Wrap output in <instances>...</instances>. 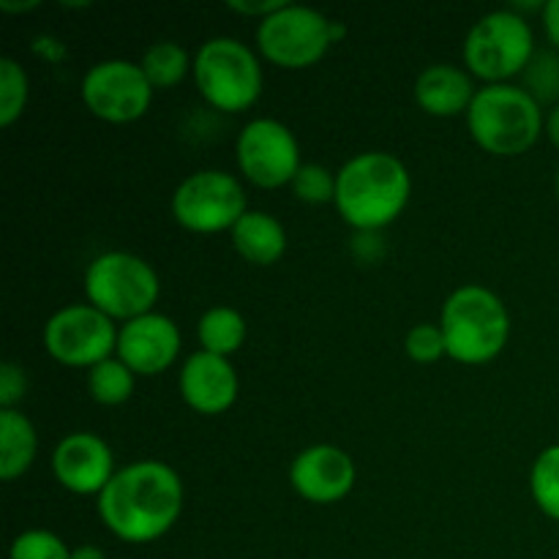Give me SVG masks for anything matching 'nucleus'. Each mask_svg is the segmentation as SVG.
I'll list each match as a JSON object with an SVG mask.
<instances>
[{"label": "nucleus", "instance_id": "nucleus-4", "mask_svg": "<svg viewBox=\"0 0 559 559\" xmlns=\"http://www.w3.org/2000/svg\"><path fill=\"white\" fill-rule=\"evenodd\" d=\"M469 136L489 156L513 158L527 153L544 134L546 115L522 85H484L464 115Z\"/></svg>", "mask_w": 559, "mask_h": 559}, {"label": "nucleus", "instance_id": "nucleus-1", "mask_svg": "<svg viewBox=\"0 0 559 559\" xmlns=\"http://www.w3.org/2000/svg\"><path fill=\"white\" fill-rule=\"evenodd\" d=\"M186 489L175 467L158 459H142L120 467L96 497L104 527L118 540L145 546L164 538L183 513Z\"/></svg>", "mask_w": 559, "mask_h": 559}, {"label": "nucleus", "instance_id": "nucleus-23", "mask_svg": "<svg viewBox=\"0 0 559 559\" xmlns=\"http://www.w3.org/2000/svg\"><path fill=\"white\" fill-rule=\"evenodd\" d=\"M530 495L540 513L559 522V442L544 448L530 469Z\"/></svg>", "mask_w": 559, "mask_h": 559}, {"label": "nucleus", "instance_id": "nucleus-28", "mask_svg": "<svg viewBox=\"0 0 559 559\" xmlns=\"http://www.w3.org/2000/svg\"><path fill=\"white\" fill-rule=\"evenodd\" d=\"M404 353L415 364H437V360L448 358V344L442 336L440 322H420V325L409 328L404 336Z\"/></svg>", "mask_w": 559, "mask_h": 559}, {"label": "nucleus", "instance_id": "nucleus-15", "mask_svg": "<svg viewBox=\"0 0 559 559\" xmlns=\"http://www.w3.org/2000/svg\"><path fill=\"white\" fill-rule=\"evenodd\" d=\"M52 475L66 491L80 497H98L107 484L112 480L115 469V453L104 437L93 435V431H74L66 435L63 440L55 445L52 459Z\"/></svg>", "mask_w": 559, "mask_h": 559}, {"label": "nucleus", "instance_id": "nucleus-6", "mask_svg": "<svg viewBox=\"0 0 559 559\" xmlns=\"http://www.w3.org/2000/svg\"><path fill=\"white\" fill-rule=\"evenodd\" d=\"M347 36V25L331 20L311 5L284 3L276 14L257 25V52L267 63L287 71H304L320 63L333 44Z\"/></svg>", "mask_w": 559, "mask_h": 559}, {"label": "nucleus", "instance_id": "nucleus-21", "mask_svg": "<svg viewBox=\"0 0 559 559\" xmlns=\"http://www.w3.org/2000/svg\"><path fill=\"white\" fill-rule=\"evenodd\" d=\"M140 66L153 91H169L191 74L194 58L178 41H156L145 49Z\"/></svg>", "mask_w": 559, "mask_h": 559}, {"label": "nucleus", "instance_id": "nucleus-12", "mask_svg": "<svg viewBox=\"0 0 559 559\" xmlns=\"http://www.w3.org/2000/svg\"><path fill=\"white\" fill-rule=\"evenodd\" d=\"M235 162L249 183L267 191L289 186L304 167L293 129L276 118H254L240 129Z\"/></svg>", "mask_w": 559, "mask_h": 559}, {"label": "nucleus", "instance_id": "nucleus-36", "mask_svg": "<svg viewBox=\"0 0 559 559\" xmlns=\"http://www.w3.org/2000/svg\"><path fill=\"white\" fill-rule=\"evenodd\" d=\"M555 189H557V200H559V167H557V178H555Z\"/></svg>", "mask_w": 559, "mask_h": 559}, {"label": "nucleus", "instance_id": "nucleus-22", "mask_svg": "<svg viewBox=\"0 0 559 559\" xmlns=\"http://www.w3.org/2000/svg\"><path fill=\"white\" fill-rule=\"evenodd\" d=\"M136 385V374L118 358L102 360L93 369H87V393L102 407H120L131 399Z\"/></svg>", "mask_w": 559, "mask_h": 559}, {"label": "nucleus", "instance_id": "nucleus-19", "mask_svg": "<svg viewBox=\"0 0 559 559\" xmlns=\"http://www.w3.org/2000/svg\"><path fill=\"white\" fill-rule=\"evenodd\" d=\"M38 456V435L22 409H0V478H22Z\"/></svg>", "mask_w": 559, "mask_h": 559}, {"label": "nucleus", "instance_id": "nucleus-30", "mask_svg": "<svg viewBox=\"0 0 559 559\" xmlns=\"http://www.w3.org/2000/svg\"><path fill=\"white\" fill-rule=\"evenodd\" d=\"M287 0H229L227 9L240 16H254V20H265V16L276 14Z\"/></svg>", "mask_w": 559, "mask_h": 559}, {"label": "nucleus", "instance_id": "nucleus-26", "mask_svg": "<svg viewBox=\"0 0 559 559\" xmlns=\"http://www.w3.org/2000/svg\"><path fill=\"white\" fill-rule=\"evenodd\" d=\"M524 91L538 104L555 102L559 96V58L555 52H535L524 69Z\"/></svg>", "mask_w": 559, "mask_h": 559}, {"label": "nucleus", "instance_id": "nucleus-34", "mask_svg": "<svg viewBox=\"0 0 559 559\" xmlns=\"http://www.w3.org/2000/svg\"><path fill=\"white\" fill-rule=\"evenodd\" d=\"M38 0H22V3H14V0H0V11L3 14H27V11L38 9Z\"/></svg>", "mask_w": 559, "mask_h": 559}, {"label": "nucleus", "instance_id": "nucleus-9", "mask_svg": "<svg viewBox=\"0 0 559 559\" xmlns=\"http://www.w3.org/2000/svg\"><path fill=\"white\" fill-rule=\"evenodd\" d=\"M173 218L197 235L229 233L240 222L249 202L246 189L235 175L224 169H200L178 183L169 202Z\"/></svg>", "mask_w": 559, "mask_h": 559}, {"label": "nucleus", "instance_id": "nucleus-11", "mask_svg": "<svg viewBox=\"0 0 559 559\" xmlns=\"http://www.w3.org/2000/svg\"><path fill=\"white\" fill-rule=\"evenodd\" d=\"M153 87L140 63L109 58L91 66L80 82V98L104 123H134L151 109Z\"/></svg>", "mask_w": 559, "mask_h": 559}, {"label": "nucleus", "instance_id": "nucleus-31", "mask_svg": "<svg viewBox=\"0 0 559 559\" xmlns=\"http://www.w3.org/2000/svg\"><path fill=\"white\" fill-rule=\"evenodd\" d=\"M33 52L47 63H60L66 58V44L55 36H36L33 38Z\"/></svg>", "mask_w": 559, "mask_h": 559}, {"label": "nucleus", "instance_id": "nucleus-33", "mask_svg": "<svg viewBox=\"0 0 559 559\" xmlns=\"http://www.w3.org/2000/svg\"><path fill=\"white\" fill-rule=\"evenodd\" d=\"M544 134L549 136L551 145L559 151V104L549 109V115H546V123H544Z\"/></svg>", "mask_w": 559, "mask_h": 559}, {"label": "nucleus", "instance_id": "nucleus-14", "mask_svg": "<svg viewBox=\"0 0 559 559\" xmlns=\"http://www.w3.org/2000/svg\"><path fill=\"white\" fill-rule=\"evenodd\" d=\"M358 469L353 456L338 445H311L289 464V484L311 506H336L355 489Z\"/></svg>", "mask_w": 559, "mask_h": 559}, {"label": "nucleus", "instance_id": "nucleus-7", "mask_svg": "<svg viewBox=\"0 0 559 559\" xmlns=\"http://www.w3.org/2000/svg\"><path fill=\"white\" fill-rule=\"evenodd\" d=\"M535 33L527 16L497 9L480 16L464 38V66L484 85H506L535 58Z\"/></svg>", "mask_w": 559, "mask_h": 559}, {"label": "nucleus", "instance_id": "nucleus-27", "mask_svg": "<svg viewBox=\"0 0 559 559\" xmlns=\"http://www.w3.org/2000/svg\"><path fill=\"white\" fill-rule=\"evenodd\" d=\"M5 559H71V549L49 530H25L11 540Z\"/></svg>", "mask_w": 559, "mask_h": 559}, {"label": "nucleus", "instance_id": "nucleus-29", "mask_svg": "<svg viewBox=\"0 0 559 559\" xmlns=\"http://www.w3.org/2000/svg\"><path fill=\"white\" fill-rule=\"evenodd\" d=\"M27 396V374L20 364L5 360L0 366V409H20Z\"/></svg>", "mask_w": 559, "mask_h": 559}, {"label": "nucleus", "instance_id": "nucleus-13", "mask_svg": "<svg viewBox=\"0 0 559 559\" xmlns=\"http://www.w3.org/2000/svg\"><path fill=\"white\" fill-rule=\"evenodd\" d=\"M180 347H183V336H180L178 322L162 311H147L118 328L115 355L136 377H158L173 369Z\"/></svg>", "mask_w": 559, "mask_h": 559}, {"label": "nucleus", "instance_id": "nucleus-16", "mask_svg": "<svg viewBox=\"0 0 559 559\" xmlns=\"http://www.w3.org/2000/svg\"><path fill=\"white\" fill-rule=\"evenodd\" d=\"M178 388L197 415H224L238 402L240 380L233 360L197 349L180 366Z\"/></svg>", "mask_w": 559, "mask_h": 559}, {"label": "nucleus", "instance_id": "nucleus-5", "mask_svg": "<svg viewBox=\"0 0 559 559\" xmlns=\"http://www.w3.org/2000/svg\"><path fill=\"white\" fill-rule=\"evenodd\" d=\"M191 76L200 96L227 115L254 107L265 85L260 52L233 36H216L200 44Z\"/></svg>", "mask_w": 559, "mask_h": 559}, {"label": "nucleus", "instance_id": "nucleus-20", "mask_svg": "<svg viewBox=\"0 0 559 559\" xmlns=\"http://www.w3.org/2000/svg\"><path fill=\"white\" fill-rule=\"evenodd\" d=\"M246 333L249 328H246L243 314L233 306H211L197 322L200 347L211 355H222V358H229L243 347Z\"/></svg>", "mask_w": 559, "mask_h": 559}, {"label": "nucleus", "instance_id": "nucleus-10", "mask_svg": "<svg viewBox=\"0 0 559 559\" xmlns=\"http://www.w3.org/2000/svg\"><path fill=\"white\" fill-rule=\"evenodd\" d=\"M118 328L96 306L71 304L49 317L41 331V342L55 364L69 369H93L115 355Z\"/></svg>", "mask_w": 559, "mask_h": 559}, {"label": "nucleus", "instance_id": "nucleus-18", "mask_svg": "<svg viewBox=\"0 0 559 559\" xmlns=\"http://www.w3.org/2000/svg\"><path fill=\"white\" fill-rule=\"evenodd\" d=\"M233 249L251 265H276L287 251V229L273 213L246 211L240 222L229 229Z\"/></svg>", "mask_w": 559, "mask_h": 559}, {"label": "nucleus", "instance_id": "nucleus-35", "mask_svg": "<svg viewBox=\"0 0 559 559\" xmlns=\"http://www.w3.org/2000/svg\"><path fill=\"white\" fill-rule=\"evenodd\" d=\"M71 559H107V555H104V549H98V546L82 544L76 546V549H71Z\"/></svg>", "mask_w": 559, "mask_h": 559}, {"label": "nucleus", "instance_id": "nucleus-2", "mask_svg": "<svg viewBox=\"0 0 559 559\" xmlns=\"http://www.w3.org/2000/svg\"><path fill=\"white\" fill-rule=\"evenodd\" d=\"M413 175L407 164L388 151H364L342 164L336 173L338 216L358 233H380L391 227L409 205Z\"/></svg>", "mask_w": 559, "mask_h": 559}, {"label": "nucleus", "instance_id": "nucleus-24", "mask_svg": "<svg viewBox=\"0 0 559 559\" xmlns=\"http://www.w3.org/2000/svg\"><path fill=\"white\" fill-rule=\"evenodd\" d=\"M31 98V80L20 60L0 58V126L11 129L22 118Z\"/></svg>", "mask_w": 559, "mask_h": 559}, {"label": "nucleus", "instance_id": "nucleus-25", "mask_svg": "<svg viewBox=\"0 0 559 559\" xmlns=\"http://www.w3.org/2000/svg\"><path fill=\"white\" fill-rule=\"evenodd\" d=\"M289 189L306 205H328V202L336 200V173H331L322 164L309 162L298 169Z\"/></svg>", "mask_w": 559, "mask_h": 559}, {"label": "nucleus", "instance_id": "nucleus-17", "mask_svg": "<svg viewBox=\"0 0 559 559\" xmlns=\"http://www.w3.org/2000/svg\"><path fill=\"white\" fill-rule=\"evenodd\" d=\"M415 104L431 118H456L467 115L478 93L473 74L462 66L435 63L426 66L415 80Z\"/></svg>", "mask_w": 559, "mask_h": 559}, {"label": "nucleus", "instance_id": "nucleus-8", "mask_svg": "<svg viewBox=\"0 0 559 559\" xmlns=\"http://www.w3.org/2000/svg\"><path fill=\"white\" fill-rule=\"evenodd\" d=\"M87 304L115 322H129L134 317L156 311L162 282L147 260L131 251H104L93 257L85 271Z\"/></svg>", "mask_w": 559, "mask_h": 559}, {"label": "nucleus", "instance_id": "nucleus-32", "mask_svg": "<svg viewBox=\"0 0 559 559\" xmlns=\"http://www.w3.org/2000/svg\"><path fill=\"white\" fill-rule=\"evenodd\" d=\"M540 16H544L546 38L555 44V49H559V0H546V9Z\"/></svg>", "mask_w": 559, "mask_h": 559}, {"label": "nucleus", "instance_id": "nucleus-3", "mask_svg": "<svg viewBox=\"0 0 559 559\" xmlns=\"http://www.w3.org/2000/svg\"><path fill=\"white\" fill-rule=\"evenodd\" d=\"M442 336L448 358L462 366H484L500 358L511 338V314L495 289L462 284L442 304Z\"/></svg>", "mask_w": 559, "mask_h": 559}]
</instances>
